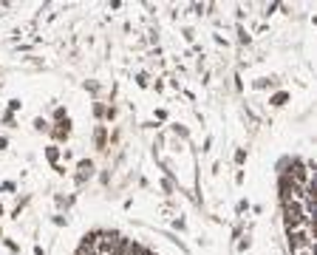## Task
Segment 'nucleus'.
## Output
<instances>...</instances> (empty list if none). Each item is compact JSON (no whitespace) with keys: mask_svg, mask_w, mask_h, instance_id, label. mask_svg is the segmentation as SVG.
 <instances>
[{"mask_svg":"<svg viewBox=\"0 0 317 255\" xmlns=\"http://www.w3.org/2000/svg\"><path fill=\"white\" fill-rule=\"evenodd\" d=\"M161 190H164V193H173V182H170V179H161Z\"/></svg>","mask_w":317,"mask_h":255,"instance_id":"obj_12","label":"nucleus"},{"mask_svg":"<svg viewBox=\"0 0 317 255\" xmlns=\"http://www.w3.org/2000/svg\"><path fill=\"white\" fill-rule=\"evenodd\" d=\"M238 213H247V210H249V201H238Z\"/></svg>","mask_w":317,"mask_h":255,"instance_id":"obj_15","label":"nucleus"},{"mask_svg":"<svg viewBox=\"0 0 317 255\" xmlns=\"http://www.w3.org/2000/svg\"><path fill=\"white\" fill-rule=\"evenodd\" d=\"M68 133H71V119H63V122H57V128H51V136L57 142H65Z\"/></svg>","mask_w":317,"mask_h":255,"instance_id":"obj_2","label":"nucleus"},{"mask_svg":"<svg viewBox=\"0 0 317 255\" xmlns=\"http://www.w3.org/2000/svg\"><path fill=\"white\" fill-rule=\"evenodd\" d=\"M286 102H289V94L286 91H278V94L269 96V105H275V108H281V105H286Z\"/></svg>","mask_w":317,"mask_h":255,"instance_id":"obj_4","label":"nucleus"},{"mask_svg":"<svg viewBox=\"0 0 317 255\" xmlns=\"http://www.w3.org/2000/svg\"><path fill=\"white\" fill-rule=\"evenodd\" d=\"M60 156H63L60 145H48V148H45V159H48L51 164H60Z\"/></svg>","mask_w":317,"mask_h":255,"instance_id":"obj_3","label":"nucleus"},{"mask_svg":"<svg viewBox=\"0 0 317 255\" xmlns=\"http://www.w3.org/2000/svg\"><path fill=\"white\" fill-rule=\"evenodd\" d=\"M34 130H40V133H51V125L45 122L43 116H37V119H34Z\"/></svg>","mask_w":317,"mask_h":255,"instance_id":"obj_6","label":"nucleus"},{"mask_svg":"<svg viewBox=\"0 0 317 255\" xmlns=\"http://www.w3.org/2000/svg\"><path fill=\"white\" fill-rule=\"evenodd\" d=\"M139 255H153V253H147V250H142V253H139Z\"/></svg>","mask_w":317,"mask_h":255,"instance_id":"obj_17","label":"nucleus"},{"mask_svg":"<svg viewBox=\"0 0 317 255\" xmlns=\"http://www.w3.org/2000/svg\"><path fill=\"white\" fill-rule=\"evenodd\" d=\"M54 119H57V122H63V119H68L65 108H57V111H54Z\"/></svg>","mask_w":317,"mask_h":255,"instance_id":"obj_8","label":"nucleus"},{"mask_svg":"<svg viewBox=\"0 0 317 255\" xmlns=\"http://www.w3.org/2000/svg\"><path fill=\"white\" fill-rule=\"evenodd\" d=\"M244 250H249V238L241 235V241H238V253H244Z\"/></svg>","mask_w":317,"mask_h":255,"instance_id":"obj_10","label":"nucleus"},{"mask_svg":"<svg viewBox=\"0 0 317 255\" xmlns=\"http://www.w3.org/2000/svg\"><path fill=\"white\" fill-rule=\"evenodd\" d=\"M85 91L96 94V91H99V85H96V82H94V80H88V82H85Z\"/></svg>","mask_w":317,"mask_h":255,"instance_id":"obj_9","label":"nucleus"},{"mask_svg":"<svg viewBox=\"0 0 317 255\" xmlns=\"http://www.w3.org/2000/svg\"><path fill=\"white\" fill-rule=\"evenodd\" d=\"M275 82H278V80H269V77H263V80H258V82H255V88H272Z\"/></svg>","mask_w":317,"mask_h":255,"instance_id":"obj_7","label":"nucleus"},{"mask_svg":"<svg viewBox=\"0 0 317 255\" xmlns=\"http://www.w3.org/2000/svg\"><path fill=\"white\" fill-rule=\"evenodd\" d=\"M94 139H96V148H99V151H105V145H108V133H105V128H96Z\"/></svg>","mask_w":317,"mask_h":255,"instance_id":"obj_5","label":"nucleus"},{"mask_svg":"<svg viewBox=\"0 0 317 255\" xmlns=\"http://www.w3.org/2000/svg\"><path fill=\"white\" fill-rule=\"evenodd\" d=\"M238 40H241V43H249V34L244 32V29H238Z\"/></svg>","mask_w":317,"mask_h":255,"instance_id":"obj_14","label":"nucleus"},{"mask_svg":"<svg viewBox=\"0 0 317 255\" xmlns=\"http://www.w3.org/2000/svg\"><path fill=\"white\" fill-rule=\"evenodd\" d=\"M94 114H96V116H105V105L96 102V105H94Z\"/></svg>","mask_w":317,"mask_h":255,"instance_id":"obj_13","label":"nucleus"},{"mask_svg":"<svg viewBox=\"0 0 317 255\" xmlns=\"http://www.w3.org/2000/svg\"><path fill=\"white\" fill-rule=\"evenodd\" d=\"M235 162H238V164H244V162H247V151H244V148H241V151L235 153Z\"/></svg>","mask_w":317,"mask_h":255,"instance_id":"obj_11","label":"nucleus"},{"mask_svg":"<svg viewBox=\"0 0 317 255\" xmlns=\"http://www.w3.org/2000/svg\"><path fill=\"white\" fill-rule=\"evenodd\" d=\"M34 255H45V250L43 247H34Z\"/></svg>","mask_w":317,"mask_h":255,"instance_id":"obj_16","label":"nucleus"},{"mask_svg":"<svg viewBox=\"0 0 317 255\" xmlns=\"http://www.w3.org/2000/svg\"><path fill=\"white\" fill-rule=\"evenodd\" d=\"M283 221H286V227H292V224H300V221H303V210H300V204L283 201Z\"/></svg>","mask_w":317,"mask_h":255,"instance_id":"obj_1","label":"nucleus"}]
</instances>
